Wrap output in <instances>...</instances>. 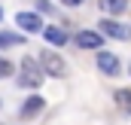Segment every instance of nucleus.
<instances>
[{
  "label": "nucleus",
  "mask_w": 131,
  "mask_h": 125,
  "mask_svg": "<svg viewBox=\"0 0 131 125\" xmlns=\"http://www.w3.org/2000/svg\"><path fill=\"white\" fill-rule=\"evenodd\" d=\"M43 79H46V73L40 70V64L34 58H25L21 67H18V82L28 86V89H37V86H43Z\"/></svg>",
  "instance_id": "1"
},
{
  "label": "nucleus",
  "mask_w": 131,
  "mask_h": 125,
  "mask_svg": "<svg viewBox=\"0 0 131 125\" xmlns=\"http://www.w3.org/2000/svg\"><path fill=\"white\" fill-rule=\"evenodd\" d=\"M40 70L46 73V76H64L67 73V64H64V58L58 55V52H43L40 55Z\"/></svg>",
  "instance_id": "2"
},
{
  "label": "nucleus",
  "mask_w": 131,
  "mask_h": 125,
  "mask_svg": "<svg viewBox=\"0 0 131 125\" xmlns=\"http://www.w3.org/2000/svg\"><path fill=\"white\" fill-rule=\"evenodd\" d=\"M101 37H113V40H128L131 37V28L128 25H119V22H113V18H104L98 25Z\"/></svg>",
  "instance_id": "3"
},
{
  "label": "nucleus",
  "mask_w": 131,
  "mask_h": 125,
  "mask_svg": "<svg viewBox=\"0 0 131 125\" xmlns=\"http://www.w3.org/2000/svg\"><path fill=\"white\" fill-rule=\"evenodd\" d=\"M98 67L107 73V76H119L122 61H119V55H113V52H98Z\"/></svg>",
  "instance_id": "4"
},
{
  "label": "nucleus",
  "mask_w": 131,
  "mask_h": 125,
  "mask_svg": "<svg viewBox=\"0 0 131 125\" xmlns=\"http://www.w3.org/2000/svg\"><path fill=\"white\" fill-rule=\"evenodd\" d=\"M15 25H18L21 31H34V34L43 31V22H40L37 12H18V15H15Z\"/></svg>",
  "instance_id": "5"
},
{
  "label": "nucleus",
  "mask_w": 131,
  "mask_h": 125,
  "mask_svg": "<svg viewBox=\"0 0 131 125\" xmlns=\"http://www.w3.org/2000/svg\"><path fill=\"white\" fill-rule=\"evenodd\" d=\"M43 107H46V101H43L40 95H31V98H28V101L21 104V110H18V116H21V119H31V116H37V113L43 110Z\"/></svg>",
  "instance_id": "6"
},
{
  "label": "nucleus",
  "mask_w": 131,
  "mask_h": 125,
  "mask_svg": "<svg viewBox=\"0 0 131 125\" xmlns=\"http://www.w3.org/2000/svg\"><path fill=\"white\" fill-rule=\"evenodd\" d=\"M101 43H104V37L98 31H79L76 34V46H82V49H101Z\"/></svg>",
  "instance_id": "7"
},
{
  "label": "nucleus",
  "mask_w": 131,
  "mask_h": 125,
  "mask_svg": "<svg viewBox=\"0 0 131 125\" xmlns=\"http://www.w3.org/2000/svg\"><path fill=\"white\" fill-rule=\"evenodd\" d=\"M40 34H43V37H46L52 46H64L67 40H70V34L61 31V28H46V31H40Z\"/></svg>",
  "instance_id": "8"
},
{
  "label": "nucleus",
  "mask_w": 131,
  "mask_h": 125,
  "mask_svg": "<svg viewBox=\"0 0 131 125\" xmlns=\"http://www.w3.org/2000/svg\"><path fill=\"white\" fill-rule=\"evenodd\" d=\"M101 9L110 12V15H119V12L128 9V0H101Z\"/></svg>",
  "instance_id": "9"
},
{
  "label": "nucleus",
  "mask_w": 131,
  "mask_h": 125,
  "mask_svg": "<svg viewBox=\"0 0 131 125\" xmlns=\"http://www.w3.org/2000/svg\"><path fill=\"white\" fill-rule=\"evenodd\" d=\"M116 104H119L125 113H131V89H119V92H116Z\"/></svg>",
  "instance_id": "10"
},
{
  "label": "nucleus",
  "mask_w": 131,
  "mask_h": 125,
  "mask_svg": "<svg viewBox=\"0 0 131 125\" xmlns=\"http://www.w3.org/2000/svg\"><path fill=\"white\" fill-rule=\"evenodd\" d=\"M18 43H25L21 34H0V46H3V49H6V46H18Z\"/></svg>",
  "instance_id": "11"
},
{
  "label": "nucleus",
  "mask_w": 131,
  "mask_h": 125,
  "mask_svg": "<svg viewBox=\"0 0 131 125\" xmlns=\"http://www.w3.org/2000/svg\"><path fill=\"white\" fill-rule=\"evenodd\" d=\"M12 70H15L12 64H9V61H3V58H0V76H9Z\"/></svg>",
  "instance_id": "12"
},
{
  "label": "nucleus",
  "mask_w": 131,
  "mask_h": 125,
  "mask_svg": "<svg viewBox=\"0 0 131 125\" xmlns=\"http://www.w3.org/2000/svg\"><path fill=\"white\" fill-rule=\"evenodd\" d=\"M61 3H64V6H79L82 0H61Z\"/></svg>",
  "instance_id": "13"
},
{
  "label": "nucleus",
  "mask_w": 131,
  "mask_h": 125,
  "mask_svg": "<svg viewBox=\"0 0 131 125\" xmlns=\"http://www.w3.org/2000/svg\"><path fill=\"white\" fill-rule=\"evenodd\" d=\"M0 18H3V9H0Z\"/></svg>",
  "instance_id": "14"
}]
</instances>
